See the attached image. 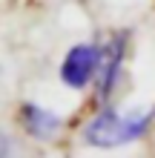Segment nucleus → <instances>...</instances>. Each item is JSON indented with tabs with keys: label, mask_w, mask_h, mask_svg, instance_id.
Masks as SVG:
<instances>
[{
	"label": "nucleus",
	"mask_w": 155,
	"mask_h": 158,
	"mask_svg": "<svg viewBox=\"0 0 155 158\" xmlns=\"http://www.w3.org/2000/svg\"><path fill=\"white\" fill-rule=\"evenodd\" d=\"M20 127L26 129V135L35 138V141H52V138H58L63 121H60V115H55L46 106L23 104L20 106Z\"/></svg>",
	"instance_id": "20e7f679"
},
{
	"label": "nucleus",
	"mask_w": 155,
	"mask_h": 158,
	"mask_svg": "<svg viewBox=\"0 0 155 158\" xmlns=\"http://www.w3.org/2000/svg\"><path fill=\"white\" fill-rule=\"evenodd\" d=\"M149 127L152 112H121V109L104 104L84 124V141L98 150H112V147H124L144 138Z\"/></svg>",
	"instance_id": "f257e3e1"
},
{
	"label": "nucleus",
	"mask_w": 155,
	"mask_h": 158,
	"mask_svg": "<svg viewBox=\"0 0 155 158\" xmlns=\"http://www.w3.org/2000/svg\"><path fill=\"white\" fill-rule=\"evenodd\" d=\"M104 60V43H75L60 60V81L69 89H86L98 81Z\"/></svg>",
	"instance_id": "f03ea898"
},
{
	"label": "nucleus",
	"mask_w": 155,
	"mask_h": 158,
	"mask_svg": "<svg viewBox=\"0 0 155 158\" xmlns=\"http://www.w3.org/2000/svg\"><path fill=\"white\" fill-rule=\"evenodd\" d=\"M126 49H129V35L126 32H118L104 43V60H101V72H98V81H95L98 101H104V104L109 101V95L115 92L118 81H121Z\"/></svg>",
	"instance_id": "7ed1b4c3"
}]
</instances>
